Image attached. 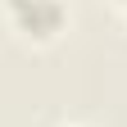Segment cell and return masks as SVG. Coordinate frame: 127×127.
I'll return each mask as SVG.
<instances>
[{
    "label": "cell",
    "mask_w": 127,
    "mask_h": 127,
    "mask_svg": "<svg viewBox=\"0 0 127 127\" xmlns=\"http://www.w3.org/2000/svg\"><path fill=\"white\" fill-rule=\"evenodd\" d=\"M9 18L18 23L27 36H36V41H50L55 32L64 27V5L59 0H9Z\"/></svg>",
    "instance_id": "6da1fadb"
}]
</instances>
